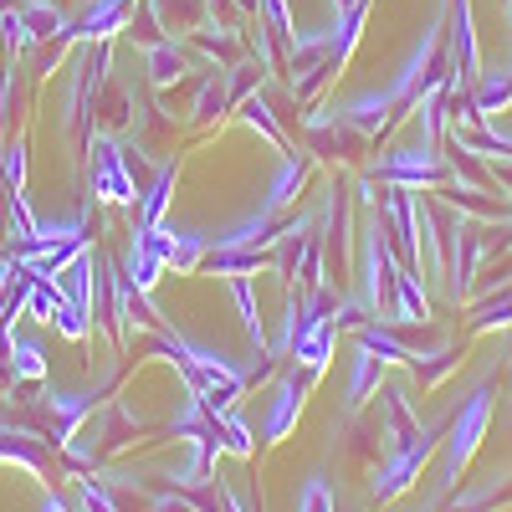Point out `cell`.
Segmentation results:
<instances>
[{
  "mask_svg": "<svg viewBox=\"0 0 512 512\" xmlns=\"http://www.w3.org/2000/svg\"><path fill=\"white\" fill-rule=\"evenodd\" d=\"M492 400H497V390H492V379H482L472 395L461 400V410L451 415V431H446V466H441V497H451L456 487H461V472H466V461L477 456V446H482V436H487V425H492Z\"/></svg>",
  "mask_w": 512,
  "mask_h": 512,
  "instance_id": "6da1fadb",
  "label": "cell"
},
{
  "mask_svg": "<svg viewBox=\"0 0 512 512\" xmlns=\"http://www.w3.org/2000/svg\"><path fill=\"white\" fill-rule=\"evenodd\" d=\"M374 180L379 185H390V190H441L451 180V169L446 159L436 154V144H410V149H390L379 164H374Z\"/></svg>",
  "mask_w": 512,
  "mask_h": 512,
  "instance_id": "7a4b0ae2",
  "label": "cell"
},
{
  "mask_svg": "<svg viewBox=\"0 0 512 512\" xmlns=\"http://www.w3.org/2000/svg\"><path fill=\"white\" fill-rule=\"evenodd\" d=\"M436 451H441V431H425L415 446L384 451L379 472H374V482H369V497H374V502H395V497H405V492L420 482L425 466H431V456H436Z\"/></svg>",
  "mask_w": 512,
  "mask_h": 512,
  "instance_id": "3957f363",
  "label": "cell"
},
{
  "mask_svg": "<svg viewBox=\"0 0 512 512\" xmlns=\"http://www.w3.org/2000/svg\"><path fill=\"white\" fill-rule=\"evenodd\" d=\"M313 379L318 374H297V369H287L282 379H277V390H272V400H267V415H262V446H277V441H287L292 436V425H297V415H303V405H308V395H313Z\"/></svg>",
  "mask_w": 512,
  "mask_h": 512,
  "instance_id": "277c9868",
  "label": "cell"
},
{
  "mask_svg": "<svg viewBox=\"0 0 512 512\" xmlns=\"http://www.w3.org/2000/svg\"><path fill=\"white\" fill-rule=\"evenodd\" d=\"M93 195L108 200V205H128L139 210V185H134V169H128V159L118 154V144L108 134L93 139Z\"/></svg>",
  "mask_w": 512,
  "mask_h": 512,
  "instance_id": "5b68a950",
  "label": "cell"
},
{
  "mask_svg": "<svg viewBox=\"0 0 512 512\" xmlns=\"http://www.w3.org/2000/svg\"><path fill=\"white\" fill-rule=\"evenodd\" d=\"M164 251H169V231L164 226H134V246H128V267L123 277L139 292H154V282L164 277Z\"/></svg>",
  "mask_w": 512,
  "mask_h": 512,
  "instance_id": "8992f818",
  "label": "cell"
},
{
  "mask_svg": "<svg viewBox=\"0 0 512 512\" xmlns=\"http://www.w3.org/2000/svg\"><path fill=\"white\" fill-rule=\"evenodd\" d=\"M446 236H451V303H461L472 292V277L482 262V236L472 221H446Z\"/></svg>",
  "mask_w": 512,
  "mask_h": 512,
  "instance_id": "52a82bcc",
  "label": "cell"
},
{
  "mask_svg": "<svg viewBox=\"0 0 512 512\" xmlns=\"http://www.w3.org/2000/svg\"><path fill=\"white\" fill-rule=\"evenodd\" d=\"M384 425H390V446L384 451H400V446H415L420 436H425V425L415 420V410H410V395H405V384H384Z\"/></svg>",
  "mask_w": 512,
  "mask_h": 512,
  "instance_id": "ba28073f",
  "label": "cell"
},
{
  "mask_svg": "<svg viewBox=\"0 0 512 512\" xmlns=\"http://www.w3.org/2000/svg\"><path fill=\"white\" fill-rule=\"evenodd\" d=\"M384 323H431V297H425L420 277L410 267L395 272V292H390V318Z\"/></svg>",
  "mask_w": 512,
  "mask_h": 512,
  "instance_id": "9c48e42d",
  "label": "cell"
},
{
  "mask_svg": "<svg viewBox=\"0 0 512 512\" xmlns=\"http://www.w3.org/2000/svg\"><path fill=\"white\" fill-rule=\"evenodd\" d=\"M472 108H477V118H482V123H492L497 113H507V108H512V67L482 72V77L472 82Z\"/></svg>",
  "mask_w": 512,
  "mask_h": 512,
  "instance_id": "30bf717a",
  "label": "cell"
},
{
  "mask_svg": "<svg viewBox=\"0 0 512 512\" xmlns=\"http://www.w3.org/2000/svg\"><path fill=\"white\" fill-rule=\"evenodd\" d=\"M379 384H384V359H374L369 349H354V359H349V395H344L349 415L364 410L369 395H379Z\"/></svg>",
  "mask_w": 512,
  "mask_h": 512,
  "instance_id": "8fae6325",
  "label": "cell"
},
{
  "mask_svg": "<svg viewBox=\"0 0 512 512\" xmlns=\"http://www.w3.org/2000/svg\"><path fill=\"white\" fill-rule=\"evenodd\" d=\"M41 400H47L52 436H57V441H72V436H77V425L93 415V395H57V390H47Z\"/></svg>",
  "mask_w": 512,
  "mask_h": 512,
  "instance_id": "7c38bea8",
  "label": "cell"
},
{
  "mask_svg": "<svg viewBox=\"0 0 512 512\" xmlns=\"http://www.w3.org/2000/svg\"><path fill=\"white\" fill-rule=\"evenodd\" d=\"M175 180H180V164H159L154 185L139 195V226H164V210L175 200Z\"/></svg>",
  "mask_w": 512,
  "mask_h": 512,
  "instance_id": "4fadbf2b",
  "label": "cell"
},
{
  "mask_svg": "<svg viewBox=\"0 0 512 512\" xmlns=\"http://www.w3.org/2000/svg\"><path fill=\"white\" fill-rule=\"evenodd\" d=\"M123 21H128V11H123V0H93L88 11H82V21L72 26L77 36H88V41H103L113 36V31H123Z\"/></svg>",
  "mask_w": 512,
  "mask_h": 512,
  "instance_id": "5bb4252c",
  "label": "cell"
},
{
  "mask_svg": "<svg viewBox=\"0 0 512 512\" xmlns=\"http://www.w3.org/2000/svg\"><path fill=\"white\" fill-rule=\"evenodd\" d=\"M359 333V349H369L374 359H384V364H415V349L405 344V338H395L390 328H384V323H364V328H354Z\"/></svg>",
  "mask_w": 512,
  "mask_h": 512,
  "instance_id": "9a60e30c",
  "label": "cell"
},
{
  "mask_svg": "<svg viewBox=\"0 0 512 512\" xmlns=\"http://www.w3.org/2000/svg\"><path fill=\"white\" fill-rule=\"evenodd\" d=\"M333 333H338V328H333V318H328V323H313L303 338H297L292 354H297V364H303L308 374H323V369H328V359H333Z\"/></svg>",
  "mask_w": 512,
  "mask_h": 512,
  "instance_id": "2e32d148",
  "label": "cell"
},
{
  "mask_svg": "<svg viewBox=\"0 0 512 512\" xmlns=\"http://www.w3.org/2000/svg\"><path fill=\"white\" fill-rule=\"evenodd\" d=\"M67 308V292L57 287V277H26V313L36 323H57V313Z\"/></svg>",
  "mask_w": 512,
  "mask_h": 512,
  "instance_id": "e0dca14e",
  "label": "cell"
},
{
  "mask_svg": "<svg viewBox=\"0 0 512 512\" xmlns=\"http://www.w3.org/2000/svg\"><path fill=\"white\" fill-rule=\"evenodd\" d=\"M231 297H236V308H241V328H246V338L256 344V354H267V323H262V303H256L251 277H236L231 282Z\"/></svg>",
  "mask_w": 512,
  "mask_h": 512,
  "instance_id": "ac0fdd59",
  "label": "cell"
},
{
  "mask_svg": "<svg viewBox=\"0 0 512 512\" xmlns=\"http://www.w3.org/2000/svg\"><path fill=\"white\" fill-rule=\"evenodd\" d=\"M205 251H210V236H195V231H169L164 267H175V272H200Z\"/></svg>",
  "mask_w": 512,
  "mask_h": 512,
  "instance_id": "d6986e66",
  "label": "cell"
},
{
  "mask_svg": "<svg viewBox=\"0 0 512 512\" xmlns=\"http://www.w3.org/2000/svg\"><path fill=\"white\" fill-rule=\"evenodd\" d=\"M303 185H308V164H303V159H287V164L277 169V180H272V190H267L262 210H272V216H277L282 205H292L297 195H303Z\"/></svg>",
  "mask_w": 512,
  "mask_h": 512,
  "instance_id": "ffe728a7",
  "label": "cell"
},
{
  "mask_svg": "<svg viewBox=\"0 0 512 512\" xmlns=\"http://www.w3.org/2000/svg\"><path fill=\"white\" fill-rule=\"evenodd\" d=\"M11 369H16V379H47V349H41V338H26V333H16L11 338Z\"/></svg>",
  "mask_w": 512,
  "mask_h": 512,
  "instance_id": "44dd1931",
  "label": "cell"
},
{
  "mask_svg": "<svg viewBox=\"0 0 512 512\" xmlns=\"http://www.w3.org/2000/svg\"><path fill=\"white\" fill-rule=\"evenodd\" d=\"M180 72H185V57H180L175 41H154V47H149V77H154V88L180 82Z\"/></svg>",
  "mask_w": 512,
  "mask_h": 512,
  "instance_id": "7402d4cb",
  "label": "cell"
},
{
  "mask_svg": "<svg viewBox=\"0 0 512 512\" xmlns=\"http://www.w3.org/2000/svg\"><path fill=\"white\" fill-rule=\"evenodd\" d=\"M21 21L31 36H72V26L62 21L57 6H47V0H31V6H21Z\"/></svg>",
  "mask_w": 512,
  "mask_h": 512,
  "instance_id": "603a6c76",
  "label": "cell"
},
{
  "mask_svg": "<svg viewBox=\"0 0 512 512\" xmlns=\"http://www.w3.org/2000/svg\"><path fill=\"white\" fill-rule=\"evenodd\" d=\"M0 461H21L31 472H41V446L26 431H0Z\"/></svg>",
  "mask_w": 512,
  "mask_h": 512,
  "instance_id": "cb8c5ba5",
  "label": "cell"
},
{
  "mask_svg": "<svg viewBox=\"0 0 512 512\" xmlns=\"http://www.w3.org/2000/svg\"><path fill=\"white\" fill-rule=\"evenodd\" d=\"M256 6H262V21H267L272 41H277L282 52H292L297 31H292V11H287V0H256Z\"/></svg>",
  "mask_w": 512,
  "mask_h": 512,
  "instance_id": "d4e9b609",
  "label": "cell"
},
{
  "mask_svg": "<svg viewBox=\"0 0 512 512\" xmlns=\"http://www.w3.org/2000/svg\"><path fill=\"white\" fill-rule=\"evenodd\" d=\"M6 231H11V241H16V246H26V241L36 236V216H31V205H26V195H21V190H11V205H6Z\"/></svg>",
  "mask_w": 512,
  "mask_h": 512,
  "instance_id": "484cf974",
  "label": "cell"
},
{
  "mask_svg": "<svg viewBox=\"0 0 512 512\" xmlns=\"http://www.w3.org/2000/svg\"><path fill=\"white\" fill-rule=\"evenodd\" d=\"M221 436H226V451H231V456H241V461H251V456H256V436L246 431V420H241L236 410H226V415H221Z\"/></svg>",
  "mask_w": 512,
  "mask_h": 512,
  "instance_id": "4316f807",
  "label": "cell"
},
{
  "mask_svg": "<svg viewBox=\"0 0 512 512\" xmlns=\"http://www.w3.org/2000/svg\"><path fill=\"white\" fill-rule=\"evenodd\" d=\"M472 328H477V333H492V328H512V287H507V292H497L492 303H482V308H477Z\"/></svg>",
  "mask_w": 512,
  "mask_h": 512,
  "instance_id": "83f0119b",
  "label": "cell"
},
{
  "mask_svg": "<svg viewBox=\"0 0 512 512\" xmlns=\"http://www.w3.org/2000/svg\"><path fill=\"white\" fill-rule=\"evenodd\" d=\"M241 118L251 123V128H262V134L277 144V149H287V134H282V128H277V118H272V108L262 103V98H246L241 103Z\"/></svg>",
  "mask_w": 512,
  "mask_h": 512,
  "instance_id": "f1b7e54d",
  "label": "cell"
},
{
  "mask_svg": "<svg viewBox=\"0 0 512 512\" xmlns=\"http://www.w3.org/2000/svg\"><path fill=\"white\" fill-rule=\"evenodd\" d=\"M297 512H338L328 477H308V482H303V492H297Z\"/></svg>",
  "mask_w": 512,
  "mask_h": 512,
  "instance_id": "f546056e",
  "label": "cell"
},
{
  "mask_svg": "<svg viewBox=\"0 0 512 512\" xmlns=\"http://www.w3.org/2000/svg\"><path fill=\"white\" fill-rule=\"evenodd\" d=\"M77 497H82V512H123V507L113 502L108 482H98V477H82V482H77Z\"/></svg>",
  "mask_w": 512,
  "mask_h": 512,
  "instance_id": "4dcf8cb0",
  "label": "cell"
},
{
  "mask_svg": "<svg viewBox=\"0 0 512 512\" xmlns=\"http://www.w3.org/2000/svg\"><path fill=\"white\" fill-rule=\"evenodd\" d=\"M0 180H6L11 190H26V144L0 149Z\"/></svg>",
  "mask_w": 512,
  "mask_h": 512,
  "instance_id": "1f68e13d",
  "label": "cell"
},
{
  "mask_svg": "<svg viewBox=\"0 0 512 512\" xmlns=\"http://www.w3.org/2000/svg\"><path fill=\"white\" fill-rule=\"evenodd\" d=\"M88 328H93V313H88V308L67 303V308L57 313V333H62V338H88Z\"/></svg>",
  "mask_w": 512,
  "mask_h": 512,
  "instance_id": "d6a6232c",
  "label": "cell"
},
{
  "mask_svg": "<svg viewBox=\"0 0 512 512\" xmlns=\"http://www.w3.org/2000/svg\"><path fill=\"white\" fill-rule=\"evenodd\" d=\"M226 93H221V77H210L205 88H200V103H195V118H210V108H221Z\"/></svg>",
  "mask_w": 512,
  "mask_h": 512,
  "instance_id": "836d02e7",
  "label": "cell"
},
{
  "mask_svg": "<svg viewBox=\"0 0 512 512\" xmlns=\"http://www.w3.org/2000/svg\"><path fill=\"white\" fill-rule=\"evenodd\" d=\"M154 512H200V507L190 502V492H159L154 497Z\"/></svg>",
  "mask_w": 512,
  "mask_h": 512,
  "instance_id": "e575fe53",
  "label": "cell"
},
{
  "mask_svg": "<svg viewBox=\"0 0 512 512\" xmlns=\"http://www.w3.org/2000/svg\"><path fill=\"white\" fill-rule=\"evenodd\" d=\"M216 497H221V512H246V507H241V497H236L221 477H216Z\"/></svg>",
  "mask_w": 512,
  "mask_h": 512,
  "instance_id": "d590c367",
  "label": "cell"
},
{
  "mask_svg": "<svg viewBox=\"0 0 512 512\" xmlns=\"http://www.w3.org/2000/svg\"><path fill=\"white\" fill-rule=\"evenodd\" d=\"M41 512H67V502L62 497H47V502H41Z\"/></svg>",
  "mask_w": 512,
  "mask_h": 512,
  "instance_id": "8d00e7d4",
  "label": "cell"
},
{
  "mask_svg": "<svg viewBox=\"0 0 512 512\" xmlns=\"http://www.w3.org/2000/svg\"><path fill=\"white\" fill-rule=\"evenodd\" d=\"M507 364H512V349H507Z\"/></svg>",
  "mask_w": 512,
  "mask_h": 512,
  "instance_id": "74e56055",
  "label": "cell"
}]
</instances>
